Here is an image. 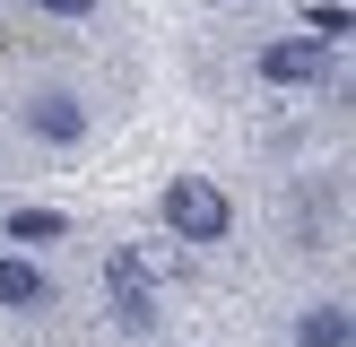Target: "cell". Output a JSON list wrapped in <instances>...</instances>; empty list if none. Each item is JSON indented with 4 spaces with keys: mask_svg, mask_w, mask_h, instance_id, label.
Listing matches in <instances>:
<instances>
[{
    "mask_svg": "<svg viewBox=\"0 0 356 347\" xmlns=\"http://www.w3.org/2000/svg\"><path fill=\"white\" fill-rule=\"evenodd\" d=\"M26 121H35L44 139H61V148H70V139L87 130V121H79V104H70V96H35V113H26Z\"/></svg>",
    "mask_w": 356,
    "mask_h": 347,
    "instance_id": "cell-4",
    "label": "cell"
},
{
    "mask_svg": "<svg viewBox=\"0 0 356 347\" xmlns=\"http://www.w3.org/2000/svg\"><path fill=\"white\" fill-rule=\"evenodd\" d=\"M9 235H17V243H52V235H70V217H61V208H17Z\"/></svg>",
    "mask_w": 356,
    "mask_h": 347,
    "instance_id": "cell-7",
    "label": "cell"
},
{
    "mask_svg": "<svg viewBox=\"0 0 356 347\" xmlns=\"http://www.w3.org/2000/svg\"><path fill=\"white\" fill-rule=\"evenodd\" d=\"M35 9H52V17H87L96 0H35Z\"/></svg>",
    "mask_w": 356,
    "mask_h": 347,
    "instance_id": "cell-8",
    "label": "cell"
},
{
    "mask_svg": "<svg viewBox=\"0 0 356 347\" xmlns=\"http://www.w3.org/2000/svg\"><path fill=\"white\" fill-rule=\"evenodd\" d=\"M165 226L183 243H218L226 226H235V208H226V191L218 183H200V174H183V183L165 191Z\"/></svg>",
    "mask_w": 356,
    "mask_h": 347,
    "instance_id": "cell-1",
    "label": "cell"
},
{
    "mask_svg": "<svg viewBox=\"0 0 356 347\" xmlns=\"http://www.w3.org/2000/svg\"><path fill=\"white\" fill-rule=\"evenodd\" d=\"M330 69V44L322 35H287V44H261V78H278V87H313Z\"/></svg>",
    "mask_w": 356,
    "mask_h": 347,
    "instance_id": "cell-2",
    "label": "cell"
},
{
    "mask_svg": "<svg viewBox=\"0 0 356 347\" xmlns=\"http://www.w3.org/2000/svg\"><path fill=\"white\" fill-rule=\"evenodd\" d=\"M296 339H305V347H348V312L339 304H313L305 321H296Z\"/></svg>",
    "mask_w": 356,
    "mask_h": 347,
    "instance_id": "cell-5",
    "label": "cell"
},
{
    "mask_svg": "<svg viewBox=\"0 0 356 347\" xmlns=\"http://www.w3.org/2000/svg\"><path fill=\"white\" fill-rule=\"evenodd\" d=\"M113 321H122V330H148V321H156L148 260H139V252H113Z\"/></svg>",
    "mask_w": 356,
    "mask_h": 347,
    "instance_id": "cell-3",
    "label": "cell"
},
{
    "mask_svg": "<svg viewBox=\"0 0 356 347\" xmlns=\"http://www.w3.org/2000/svg\"><path fill=\"white\" fill-rule=\"evenodd\" d=\"M0 304H9V312H26V304H44V278H35L26 260H0Z\"/></svg>",
    "mask_w": 356,
    "mask_h": 347,
    "instance_id": "cell-6",
    "label": "cell"
}]
</instances>
